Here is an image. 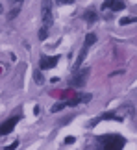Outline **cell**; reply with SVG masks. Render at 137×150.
I'll return each instance as SVG.
<instances>
[{"label":"cell","mask_w":137,"mask_h":150,"mask_svg":"<svg viewBox=\"0 0 137 150\" xmlns=\"http://www.w3.org/2000/svg\"><path fill=\"white\" fill-rule=\"evenodd\" d=\"M65 106H67L65 102H58V104H56V106H52V113H56V111H59V109H63Z\"/></svg>","instance_id":"cell-11"},{"label":"cell","mask_w":137,"mask_h":150,"mask_svg":"<svg viewBox=\"0 0 137 150\" xmlns=\"http://www.w3.org/2000/svg\"><path fill=\"white\" fill-rule=\"evenodd\" d=\"M65 143H67V145H72V143H74V137H67Z\"/></svg>","instance_id":"cell-15"},{"label":"cell","mask_w":137,"mask_h":150,"mask_svg":"<svg viewBox=\"0 0 137 150\" xmlns=\"http://www.w3.org/2000/svg\"><path fill=\"white\" fill-rule=\"evenodd\" d=\"M41 17H43V26L44 28L52 26V2H50V0H43V4H41Z\"/></svg>","instance_id":"cell-2"},{"label":"cell","mask_w":137,"mask_h":150,"mask_svg":"<svg viewBox=\"0 0 137 150\" xmlns=\"http://www.w3.org/2000/svg\"><path fill=\"white\" fill-rule=\"evenodd\" d=\"M137 19L135 17H124V19H121V26H126V24H130V22H135Z\"/></svg>","instance_id":"cell-9"},{"label":"cell","mask_w":137,"mask_h":150,"mask_svg":"<svg viewBox=\"0 0 137 150\" xmlns=\"http://www.w3.org/2000/svg\"><path fill=\"white\" fill-rule=\"evenodd\" d=\"M48 37V28H41V30H39V39H47Z\"/></svg>","instance_id":"cell-10"},{"label":"cell","mask_w":137,"mask_h":150,"mask_svg":"<svg viewBox=\"0 0 137 150\" xmlns=\"http://www.w3.org/2000/svg\"><path fill=\"white\" fill-rule=\"evenodd\" d=\"M58 2H59V4H72L74 0H58Z\"/></svg>","instance_id":"cell-16"},{"label":"cell","mask_w":137,"mask_h":150,"mask_svg":"<svg viewBox=\"0 0 137 150\" xmlns=\"http://www.w3.org/2000/svg\"><path fill=\"white\" fill-rule=\"evenodd\" d=\"M0 11H2V6H0Z\"/></svg>","instance_id":"cell-19"},{"label":"cell","mask_w":137,"mask_h":150,"mask_svg":"<svg viewBox=\"0 0 137 150\" xmlns=\"http://www.w3.org/2000/svg\"><path fill=\"white\" fill-rule=\"evenodd\" d=\"M11 2H15V4H20V2H22V0H11Z\"/></svg>","instance_id":"cell-18"},{"label":"cell","mask_w":137,"mask_h":150,"mask_svg":"<svg viewBox=\"0 0 137 150\" xmlns=\"http://www.w3.org/2000/svg\"><path fill=\"white\" fill-rule=\"evenodd\" d=\"M39 111H41V108H39V106L33 108V113H35V115H39Z\"/></svg>","instance_id":"cell-17"},{"label":"cell","mask_w":137,"mask_h":150,"mask_svg":"<svg viewBox=\"0 0 137 150\" xmlns=\"http://www.w3.org/2000/svg\"><path fill=\"white\" fill-rule=\"evenodd\" d=\"M87 74H89V69H83V71H76L74 78L71 80V85H72V87H82V85L85 83V80H87Z\"/></svg>","instance_id":"cell-3"},{"label":"cell","mask_w":137,"mask_h":150,"mask_svg":"<svg viewBox=\"0 0 137 150\" xmlns=\"http://www.w3.org/2000/svg\"><path fill=\"white\" fill-rule=\"evenodd\" d=\"M17 146H19V141H15V143H11V145L8 146L9 150H13V148H17Z\"/></svg>","instance_id":"cell-14"},{"label":"cell","mask_w":137,"mask_h":150,"mask_svg":"<svg viewBox=\"0 0 137 150\" xmlns=\"http://www.w3.org/2000/svg\"><path fill=\"white\" fill-rule=\"evenodd\" d=\"M95 41H96V35H95V33H87V35H85V45H83V47L89 48Z\"/></svg>","instance_id":"cell-8"},{"label":"cell","mask_w":137,"mask_h":150,"mask_svg":"<svg viewBox=\"0 0 137 150\" xmlns=\"http://www.w3.org/2000/svg\"><path fill=\"white\" fill-rule=\"evenodd\" d=\"M102 8L104 9H113V11H121L124 9V2H121V0H106L104 4H102Z\"/></svg>","instance_id":"cell-6"},{"label":"cell","mask_w":137,"mask_h":150,"mask_svg":"<svg viewBox=\"0 0 137 150\" xmlns=\"http://www.w3.org/2000/svg\"><path fill=\"white\" fill-rule=\"evenodd\" d=\"M17 13H19V8H15V9L9 13V19H15V17H17Z\"/></svg>","instance_id":"cell-13"},{"label":"cell","mask_w":137,"mask_h":150,"mask_svg":"<svg viewBox=\"0 0 137 150\" xmlns=\"http://www.w3.org/2000/svg\"><path fill=\"white\" fill-rule=\"evenodd\" d=\"M58 59H59L58 56H54V57H47V56H44V57H41V61H39V67H41L43 71H44V69H52V67H56Z\"/></svg>","instance_id":"cell-5"},{"label":"cell","mask_w":137,"mask_h":150,"mask_svg":"<svg viewBox=\"0 0 137 150\" xmlns=\"http://www.w3.org/2000/svg\"><path fill=\"white\" fill-rule=\"evenodd\" d=\"M96 17H98V15H96V11H95V9H87V11L83 13V19L87 21L89 24H93V22L96 21Z\"/></svg>","instance_id":"cell-7"},{"label":"cell","mask_w":137,"mask_h":150,"mask_svg":"<svg viewBox=\"0 0 137 150\" xmlns=\"http://www.w3.org/2000/svg\"><path fill=\"white\" fill-rule=\"evenodd\" d=\"M33 80H35V82H37V83H43V74L35 71V74H33Z\"/></svg>","instance_id":"cell-12"},{"label":"cell","mask_w":137,"mask_h":150,"mask_svg":"<svg viewBox=\"0 0 137 150\" xmlns=\"http://www.w3.org/2000/svg\"><path fill=\"white\" fill-rule=\"evenodd\" d=\"M19 120H20V117H17V115H15V117H11L9 120H6V122H2V124H0V135H8L9 132H13L15 124L19 122Z\"/></svg>","instance_id":"cell-4"},{"label":"cell","mask_w":137,"mask_h":150,"mask_svg":"<svg viewBox=\"0 0 137 150\" xmlns=\"http://www.w3.org/2000/svg\"><path fill=\"white\" fill-rule=\"evenodd\" d=\"M100 145L102 148H106V150H121L124 146V141L121 135H117V134H111V135H102L100 137Z\"/></svg>","instance_id":"cell-1"}]
</instances>
